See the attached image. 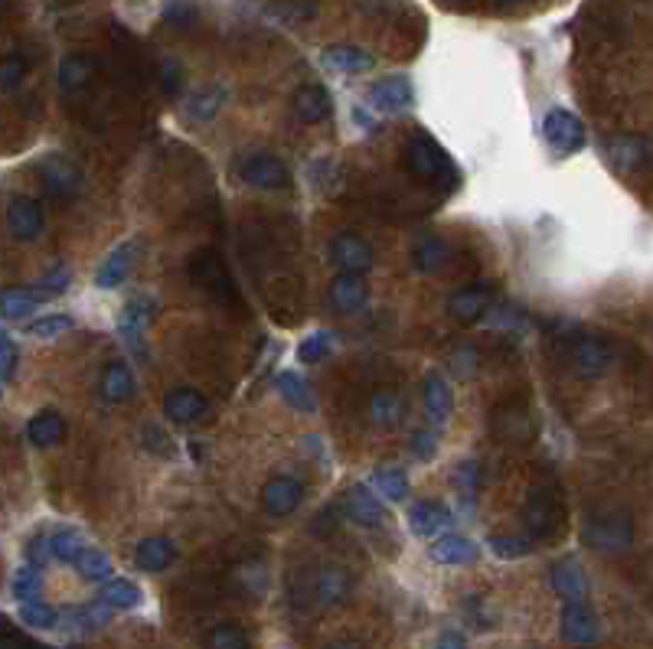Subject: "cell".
Instances as JSON below:
<instances>
[{
	"label": "cell",
	"mask_w": 653,
	"mask_h": 649,
	"mask_svg": "<svg viewBox=\"0 0 653 649\" xmlns=\"http://www.w3.org/2000/svg\"><path fill=\"white\" fill-rule=\"evenodd\" d=\"M17 363H20L17 346H14V340H10V336H7V340L0 343V376H4V379H14Z\"/></svg>",
	"instance_id": "55"
},
{
	"label": "cell",
	"mask_w": 653,
	"mask_h": 649,
	"mask_svg": "<svg viewBox=\"0 0 653 649\" xmlns=\"http://www.w3.org/2000/svg\"><path fill=\"white\" fill-rule=\"evenodd\" d=\"M95 69H98V62H95V56H89V53H69V56H63V62H59V72H56L59 92H63V95L82 92L85 85L92 82Z\"/></svg>",
	"instance_id": "22"
},
{
	"label": "cell",
	"mask_w": 653,
	"mask_h": 649,
	"mask_svg": "<svg viewBox=\"0 0 653 649\" xmlns=\"http://www.w3.org/2000/svg\"><path fill=\"white\" fill-rule=\"evenodd\" d=\"M69 281H72V271L69 268H53L49 274H43L40 281H36L33 287H27V291L33 294V301L40 304V301H46V297H59V294H66L69 291Z\"/></svg>",
	"instance_id": "42"
},
{
	"label": "cell",
	"mask_w": 653,
	"mask_h": 649,
	"mask_svg": "<svg viewBox=\"0 0 653 649\" xmlns=\"http://www.w3.org/2000/svg\"><path fill=\"white\" fill-rule=\"evenodd\" d=\"M490 552L503 561H513V558H523L533 552V542L520 539V535H494V539H490Z\"/></svg>",
	"instance_id": "49"
},
{
	"label": "cell",
	"mask_w": 653,
	"mask_h": 649,
	"mask_svg": "<svg viewBox=\"0 0 653 649\" xmlns=\"http://www.w3.org/2000/svg\"><path fill=\"white\" fill-rule=\"evenodd\" d=\"M369 98L379 111H405L415 102V92H412V82L405 76H389V79H379L373 89H369Z\"/></svg>",
	"instance_id": "26"
},
{
	"label": "cell",
	"mask_w": 653,
	"mask_h": 649,
	"mask_svg": "<svg viewBox=\"0 0 653 649\" xmlns=\"http://www.w3.org/2000/svg\"><path fill=\"white\" fill-rule=\"evenodd\" d=\"M131 395H134L131 369L121 363V359L108 363L105 366V376H102V398H105V402H112V405H121V402H128Z\"/></svg>",
	"instance_id": "34"
},
{
	"label": "cell",
	"mask_w": 653,
	"mask_h": 649,
	"mask_svg": "<svg viewBox=\"0 0 653 649\" xmlns=\"http://www.w3.org/2000/svg\"><path fill=\"white\" fill-rule=\"evenodd\" d=\"M458 483H461L464 496L477 493V464H474V460H464V464L458 467Z\"/></svg>",
	"instance_id": "56"
},
{
	"label": "cell",
	"mask_w": 653,
	"mask_h": 649,
	"mask_svg": "<svg viewBox=\"0 0 653 649\" xmlns=\"http://www.w3.org/2000/svg\"><path fill=\"white\" fill-rule=\"evenodd\" d=\"M294 105V115H298L304 124H320L330 118V111H334V102H330V92L324 85H301L298 92L291 98Z\"/></svg>",
	"instance_id": "24"
},
{
	"label": "cell",
	"mask_w": 653,
	"mask_h": 649,
	"mask_svg": "<svg viewBox=\"0 0 653 649\" xmlns=\"http://www.w3.org/2000/svg\"><path fill=\"white\" fill-rule=\"evenodd\" d=\"M542 137H546V144L559 157H569V154H578L585 147V124L578 121L572 111L552 108L549 115L542 118Z\"/></svg>",
	"instance_id": "4"
},
{
	"label": "cell",
	"mask_w": 653,
	"mask_h": 649,
	"mask_svg": "<svg viewBox=\"0 0 653 649\" xmlns=\"http://www.w3.org/2000/svg\"><path fill=\"white\" fill-rule=\"evenodd\" d=\"M330 349H334V333L320 330V333H314V336H307V340L298 346V359H301L304 366L324 363V359L330 356Z\"/></svg>",
	"instance_id": "48"
},
{
	"label": "cell",
	"mask_w": 653,
	"mask_h": 649,
	"mask_svg": "<svg viewBox=\"0 0 653 649\" xmlns=\"http://www.w3.org/2000/svg\"><path fill=\"white\" fill-rule=\"evenodd\" d=\"M20 620L30 630H53L59 627V610L49 607L46 601H30V604H20Z\"/></svg>",
	"instance_id": "46"
},
{
	"label": "cell",
	"mask_w": 653,
	"mask_h": 649,
	"mask_svg": "<svg viewBox=\"0 0 653 649\" xmlns=\"http://www.w3.org/2000/svg\"><path fill=\"white\" fill-rule=\"evenodd\" d=\"M405 167H409V173H412L415 180L431 183V180L445 177L451 164H448V154L441 151L435 137H428L425 131H418L409 141V147H405Z\"/></svg>",
	"instance_id": "3"
},
{
	"label": "cell",
	"mask_w": 653,
	"mask_h": 649,
	"mask_svg": "<svg viewBox=\"0 0 653 649\" xmlns=\"http://www.w3.org/2000/svg\"><path fill=\"white\" fill-rule=\"evenodd\" d=\"M608 160H611V167L621 173H634L640 167H647V160H650L647 137H637V134L614 137V141H608Z\"/></svg>",
	"instance_id": "16"
},
{
	"label": "cell",
	"mask_w": 653,
	"mask_h": 649,
	"mask_svg": "<svg viewBox=\"0 0 653 649\" xmlns=\"http://www.w3.org/2000/svg\"><path fill=\"white\" fill-rule=\"evenodd\" d=\"M4 340H7V333H4V330H0V343H4Z\"/></svg>",
	"instance_id": "62"
},
{
	"label": "cell",
	"mask_w": 653,
	"mask_h": 649,
	"mask_svg": "<svg viewBox=\"0 0 653 649\" xmlns=\"http://www.w3.org/2000/svg\"><path fill=\"white\" fill-rule=\"evenodd\" d=\"M0 649H40V646L23 640L20 633H0Z\"/></svg>",
	"instance_id": "57"
},
{
	"label": "cell",
	"mask_w": 653,
	"mask_h": 649,
	"mask_svg": "<svg viewBox=\"0 0 653 649\" xmlns=\"http://www.w3.org/2000/svg\"><path fill=\"white\" fill-rule=\"evenodd\" d=\"M412 451L418 460H431L438 451V434L435 431H415L412 434Z\"/></svg>",
	"instance_id": "52"
},
{
	"label": "cell",
	"mask_w": 653,
	"mask_h": 649,
	"mask_svg": "<svg viewBox=\"0 0 653 649\" xmlns=\"http://www.w3.org/2000/svg\"><path fill=\"white\" fill-rule=\"evenodd\" d=\"M157 317V301L154 297H147V294H138V297H131V301L121 307V317H118V333L125 336V343L128 349L138 359H144V333L147 327H151V320Z\"/></svg>",
	"instance_id": "5"
},
{
	"label": "cell",
	"mask_w": 653,
	"mask_h": 649,
	"mask_svg": "<svg viewBox=\"0 0 653 649\" xmlns=\"http://www.w3.org/2000/svg\"><path fill=\"white\" fill-rule=\"evenodd\" d=\"M190 278L203 287L206 294H213L216 301L236 304V284L229 278V268L223 265V258L213 248H200L190 258Z\"/></svg>",
	"instance_id": "2"
},
{
	"label": "cell",
	"mask_w": 653,
	"mask_h": 649,
	"mask_svg": "<svg viewBox=\"0 0 653 649\" xmlns=\"http://www.w3.org/2000/svg\"><path fill=\"white\" fill-rule=\"evenodd\" d=\"M448 258H451V245L445 239H438V235H425L412 248V265L422 274H438L448 265Z\"/></svg>",
	"instance_id": "30"
},
{
	"label": "cell",
	"mask_w": 653,
	"mask_h": 649,
	"mask_svg": "<svg viewBox=\"0 0 653 649\" xmlns=\"http://www.w3.org/2000/svg\"><path fill=\"white\" fill-rule=\"evenodd\" d=\"M431 558L438 565H474L477 561V545L464 535H441V539L431 545Z\"/></svg>",
	"instance_id": "32"
},
{
	"label": "cell",
	"mask_w": 653,
	"mask_h": 649,
	"mask_svg": "<svg viewBox=\"0 0 653 649\" xmlns=\"http://www.w3.org/2000/svg\"><path fill=\"white\" fill-rule=\"evenodd\" d=\"M422 398H425V411L428 418L435 424H445L448 415H451V385L445 376H438V372H428L425 376V385H422Z\"/></svg>",
	"instance_id": "31"
},
{
	"label": "cell",
	"mask_w": 653,
	"mask_h": 649,
	"mask_svg": "<svg viewBox=\"0 0 653 649\" xmlns=\"http://www.w3.org/2000/svg\"><path fill=\"white\" fill-rule=\"evenodd\" d=\"M301 499H304V486L294 477H271L262 486V506H265V513L275 519L291 516L294 509L301 506Z\"/></svg>",
	"instance_id": "12"
},
{
	"label": "cell",
	"mask_w": 653,
	"mask_h": 649,
	"mask_svg": "<svg viewBox=\"0 0 653 649\" xmlns=\"http://www.w3.org/2000/svg\"><path fill=\"white\" fill-rule=\"evenodd\" d=\"M30 76V59L20 56V53H10L0 59V95H10L17 92L23 82Z\"/></svg>",
	"instance_id": "39"
},
{
	"label": "cell",
	"mask_w": 653,
	"mask_h": 649,
	"mask_svg": "<svg viewBox=\"0 0 653 649\" xmlns=\"http://www.w3.org/2000/svg\"><path fill=\"white\" fill-rule=\"evenodd\" d=\"M585 542L595 548V552H608V555H621L634 545V519L627 513H595L585 519Z\"/></svg>",
	"instance_id": "1"
},
{
	"label": "cell",
	"mask_w": 653,
	"mask_h": 649,
	"mask_svg": "<svg viewBox=\"0 0 653 649\" xmlns=\"http://www.w3.org/2000/svg\"><path fill=\"white\" fill-rule=\"evenodd\" d=\"M353 118H356V124H360V128H366V131H373V128H376V118H373V115H366V111H363L360 105L353 108Z\"/></svg>",
	"instance_id": "58"
},
{
	"label": "cell",
	"mask_w": 653,
	"mask_h": 649,
	"mask_svg": "<svg viewBox=\"0 0 653 649\" xmlns=\"http://www.w3.org/2000/svg\"><path fill=\"white\" fill-rule=\"evenodd\" d=\"M500 4H520V0H500Z\"/></svg>",
	"instance_id": "61"
},
{
	"label": "cell",
	"mask_w": 653,
	"mask_h": 649,
	"mask_svg": "<svg viewBox=\"0 0 653 649\" xmlns=\"http://www.w3.org/2000/svg\"><path fill=\"white\" fill-rule=\"evenodd\" d=\"M196 20H200V10H196V4H190V0H170L164 7V23H170V27H177V30L193 27Z\"/></svg>",
	"instance_id": "50"
},
{
	"label": "cell",
	"mask_w": 653,
	"mask_h": 649,
	"mask_svg": "<svg viewBox=\"0 0 653 649\" xmlns=\"http://www.w3.org/2000/svg\"><path fill=\"white\" fill-rule=\"evenodd\" d=\"M85 548H89V542L76 529H59L56 535H49V558L63 561V565H76V558Z\"/></svg>",
	"instance_id": "38"
},
{
	"label": "cell",
	"mask_w": 653,
	"mask_h": 649,
	"mask_svg": "<svg viewBox=\"0 0 653 649\" xmlns=\"http://www.w3.org/2000/svg\"><path fill=\"white\" fill-rule=\"evenodd\" d=\"M72 327H76L72 314H46V317H36L27 327V333L36 336V340H56V336L69 333Z\"/></svg>",
	"instance_id": "45"
},
{
	"label": "cell",
	"mask_w": 653,
	"mask_h": 649,
	"mask_svg": "<svg viewBox=\"0 0 653 649\" xmlns=\"http://www.w3.org/2000/svg\"><path fill=\"white\" fill-rule=\"evenodd\" d=\"M223 102H226V89L216 85V89H203L200 95H193L187 111L196 121H213L219 115V108H223Z\"/></svg>",
	"instance_id": "44"
},
{
	"label": "cell",
	"mask_w": 653,
	"mask_h": 649,
	"mask_svg": "<svg viewBox=\"0 0 653 649\" xmlns=\"http://www.w3.org/2000/svg\"><path fill=\"white\" fill-rule=\"evenodd\" d=\"M320 649H363V643H356V640H334V643H327V646H320Z\"/></svg>",
	"instance_id": "60"
},
{
	"label": "cell",
	"mask_w": 653,
	"mask_h": 649,
	"mask_svg": "<svg viewBox=\"0 0 653 649\" xmlns=\"http://www.w3.org/2000/svg\"><path fill=\"white\" fill-rule=\"evenodd\" d=\"M63 438H66V421L53 408L36 411L27 424V441L33 447H40V451H49V447H56Z\"/></svg>",
	"instance_id": "27"
},
{
	"label": "cell",
	"mask_w": 653,
	"mask_h": 649,
	"mask_svg": "<svg viewBox=\"0 0 653 649\" xmlns=\"http://www.w3.org/2000/svg\"><path fill=\"white\" fill-rule=\"evenodd\" d=\"M138 252H141V242H125V245H118L115 252H108V258L95 271V284L102 287V291H112V287L125 284Z\"/></svg>",
	"instance_id": "15"
},
{
	"label": "cell",
	"mask_w": 653,
	"mask_h": 649,
	"mask_svg": "<svg viewBox=\"0 0 653 649\" xmlns=\"http://www.w3.org/2000/svg\"><path fill=\"white\" fill-rule=\"evenodd\" d=\"M278 395L285 398V402L294 408V411H304V415H311V411L317 408V395H314V389H311V382H307L301 372H291V369H285L278 376Z\"/></svg>",
	"instance_id": "29"
},
{
	"label": "cell",
	"mask_w": 653,
	"mask_h": 649,
	"mask_svg": "<svg viewBox=\"0 0 653 649\" xmlns=\"http://www.w3.org/2000/svg\"><path fill=\"white\" fill-rule=\"evenodd\" d=\"M46 561H49V535H36V539H30V545H27V565L43 571Z\"/></svg>",
	"instance_id": "54"
},
{
	"label": "cell",
	"mask_w": 653,
	"mask_h": 649,
	"mask_svg": "<svg viewBox=\"0 0 653 649\" xmlns=\"http://www.w3.org/2000/svg\"><path fill=\"white\" fill-rule=\"evenodd\" d=\"M206 649H249V636L236 623H219V627L209 630Z\"/></svg>",
	"instance_id": "47"
},
{
	"label": "cell",
	"mask_w": 653,
	"mask_h": 649,
	"mask_svg": "<svg viewBox=\"0 0 653 649\" xmlns=\"http://www.w3.org/2000/svg\"><path fill=\"white\" fill-rule=\"evenodd\" d=\"M435 649H467V643L461 640V636H441V643Z\"/></svg>",
	"instance_id": "59"
},
{
	"label": "cell",
	"mask_w": 653,
	"mask_h": 649,
	"mask_svg": "<svg viewBox=\"0 0 653 649\" xmlns=\"http://www.w3.org/2000/svg\"><path fill=\"white\" fill-rule=\"evenodd\" d=\"M36 314V301L27 287H0V317L27 320Z\"/></svg>",
	"instance_id": "37"
},
{
	"label": "cell",
	"mask_w": 653,
	"mask_h": 649,
	"mask_svg": "<svg viewBox=\"0 0 653 649\" xmlns=\"http://www.w3.org/2000/svg\"><path fill=\"white\" fill-rule=\"evenodd\" d=\"M369 418L383 431L396 428L402 421V395L396 389H376L369 395Z\"/></svg>",
	"instance_id": "33"
},
{
	"label": "cell",
	"mask_w": 653,
	"mask_h": 649,
	"mask_svg": "<svg viewBox=\"0 0 653 649\" xmlns=\"http://www.w3.org/2000/svg\"><path fill=\"white\" fill-rule=\"evenodd\" d=\"M552 588H556L559 597H565L569 604H585L588 597V581H585V571L578 565L575 558H562L552 565Z\"/></svg>",
	"instance_id": "19"
},
{
	"label": "cell",
	"mask_w": 653,
	"mask_h": 649,
	"mask_svg": "<svg viewBox=\"0 0 653 649\" xmlns=\"http://www.w3.org/2000/svg\"><path fill=\"white\" fill-rule=\"evenodd\" d=\"M330 261H334L343 274H366L373 268V248H369L360 235L343 232L330 242Z\"/></svg>",
	"instance_id": "10"
},
{
	"label": "cell",
	"mask_w": 653,
	"mask_h": 649,
	"mask_svg": "<svg viewBox=\"0 0 653 649\" xmlns=\"http://www.w3.org/2000/svg\"><path fill=\"white\" fill-rule=\"evenodd\" d=\"M43 226H46V216H43V206L36 203V199H30V196L10 199V206H7V229H10L14 239H20V242L40 239Z\"/></svg>",
	"instance_id": "8"
},
{
	"label": "cell",
	"mask_w": 653,
	"mask_h": 649,
	"mask_svg": "<svg viewBox=\"0 0 653 649\" xmlns=\"http://www.w3.org/2000/svg\"><path fill=\"white\" fill-rule=\"evenodd\" d=\"M578 649H582V646H578Z\"/></svg>",
	"instance_id": "63"
},
{
	"label": "cell",
	"mask_w": 653,
	"mask_h": 649,
	"mask_svg": "<svg viewBox=\"0 0 653 649\" xmlns=\"http://www.w3.org/2000/svg\"><path fill=\"white\" fill-rule=\"evenodd\" d=\"M490 304H494V291H490L487 284H471V287H461V291L451 294L448 310H451L454 320L477 323L490 310Z\"/></svg>",
	"instance_id": "14"
},
{
	"label": "cell",
	"mask_w": 653,
	"mask_h": 649,
	"mask_svg": "<svg viewBox=\"0 0 653 649\" xmlns=\"http://www.w3.org/2000/svg\"><path fill=\"white\" fill-rule=\"evenodd\" d=\"M451 369L458 372V376H474L477 372V353L471 346H464V349H458V353H451Z\"/></svg>",
	"instance_id": "53"
},
{
	"label": "cell",
	"mask_w": 653,
	"mask_h": 649,
	"mask_svg": "<svg viewBox=\"0 0 653 649\" xmlns=\"http://www.w3.org/2000/svg\"><path fill=\"white\" fill-rule=\"evenodd\" d=\"M144 601V594L141 588L134 581L128 578H112V581H105V588H102V604L108 610H134V607H141Z\"/></svg>",
	"instance_id": "35"
},
{
	"label": "cell",
	"mask_w": 653,
	"mask_h": 649,
	"mask_svg": "<svg viewBox=\"0 0 653 649\" xmlns=\"http://www.w3.org/2000/svg\"><path fill=\"white\" fill-rule=\"evenodd\" d=\"M311 591H314V601L320 607H334V604L347 601V597H350L353 578H350V571L343 568V565H320L314 571Z\"/></svg>",
	"instance_id": "11"
},
{
	"label": "cell",
	"mask_w": 653,
	"mask_h": 649,
	"mask_svg": "<svg viewBox=\"0 0 653 649\" xmlns=\"http://www.w3.org/2000/svg\"><path fill=\"white\" fill-rule=\"evenodd\" d=\"M324 66L330 72H340V76H360L376 66V59L366 53L363 46H350V43H334L324 49Z\"/></svg>",
	"instance_id": "21"
},
{
	"label": "cell",
	"mask_w": 653,
	"mask_h": 649,
	"mask_svg": "<svg viewBox=\"0 0 653 649\" xmlns=\"http://www.w3.org/2000/svg\"><path fill=\"white\" fill-rule=\"evenodd\" d=\"M614 366V349L605 340L585 336L572 343V372L578 379H601Z\"/></svg>",
	"instance_id": "6"
},
{
	"label": "cell",
	"mask_w": 653,
	"mask_h": 649,
	"mask_svg": "<svg viewBox=\"0 0 653 649\" xmlns=\"http://www.w3.org/2000/svg\"><path fill=\"white\" fill-rule=\"evenodd\" d=\"M409 526L418 539H431L451 526V509L441 503H415L409 509Z\"/></svg>",
	"instance_id": "28"
},
{
	"label": "cell",
	"mask_w": 653,
	"mask_h": 649,
	"mask_svg": "<svg viewBox=\"0 0 653 649\" xmlns=\"http://www.w3.org/2000/svg\"><path fill=\"white\" fill-rule=\"evenodd\" d=\"M14 597H17L20 604L43 601V574H40V568L23 565V568L14 574Z\"/></svg>",
	"instance_id": "43"
},
{
	"label": "cell",
	"mask_w": 653,
	"mask_h": 649,
	"mask_svg": "<svg viewBox=\"0 0 653 649\" xmlns=\"http://www.w3.org/2000/svg\"><path fill=\"white\" fill-rule=\"evenodd\" d=\"M36 173H40V180L49 193H53L56 199H72L79 190H82V177H79V170L72 160L66 157H59V154H49L43 157L40 164H36Z\"/></svg>",
	"instance_id": "7"
},
{
	"label": "cell",
	"mask_w": 653,
	"mask_h": 649,
	"mask_svg": "<svg viewBox=\"0 0 653 649\" xmlns=\"http://www.w3.org/2000/svg\"><path fill=\"white\" fill-rule=\"evenodd\" d=\"M343 506H347V516L360 522V526H383L386 522L383 499H376L373 493H369V486H363V483H356L343 493Z\"/></svg>",
	"instance_id": "18"
},
{
	"label": "cell",
	"mask_w": 653,
	"mask_h": 649,
	"mask_svg": "<svg viewBox=\"0 0 653 649\" xmlns=\"http://www.w3.org/2000/svg\"><path fill=\"white\" fill-rule=\"evenodd\" d=\"M369 301V284L363 274H337L334 281H330V304H334L337 314H356V310H363Z\"/></svg>",
	"instance_id": "13"
},
{
	"label": "cell",
	"mask_w": 653,
	"mask_h": 649,
	"mask_svg": "<svg viewBox=\"0 0 653 649\" xmlns=\"http://www.w3.org/2000/svg\"><path fill=\"white\" fill-rule=\"evenodd\" d=\"M206 395L196 389H174L164 395V418L174 424H196L206 415Z\"/></svg>",
	"instance_id": "17"
},
{
	"label": "cell",
	"mask_w": 653,
	"mask_h": 649,
	"mask_svg": "<svg viewBox=\"0 0 653 649\" xmlns=\"http://www.w3.org/2000/svg\"><path fill=\"white\" fill-rule=\"evenodd\" d=\"M373 486L379 490V496L383 499H392V503H399V499L409 496V477H405L402 470H392V467H383V470H376L373 473Z\"/></svg>",
	"instance_id": "41"
},
{
	"label": "cell",
	"mask_w": 653,
	"mask_h": 649,
	"mask_svg": "<svg viewBox=\"0 0 653 649\" xmlns=\"http://www.w3.org/2000/svg\"><path fill=\"white\" fill-rule=\"evenodd\" d=\"M180 85H183V69L177 59H160V89L164 95H180Z\"/></svg>",
	"instance_id": "51"
},
{
	"label": "cell",
	"mask_w": 653,
	"mask_h": 649,
	"mask_svg": "<svg viewBox=\"0 0 653 649\" xmlns=\"http://www.w3.org/2000/svg\"><path fill=\"white\" fill-rule=\"evenodd\" d=\"M239 177L255 190H281L288 186V167L271 154H252L239 164Z\"/></svg>",
	"instance_id": "9"
},
{
	"label": "cell",
	"mask_w": 653,
	"mask_h": 649,
	"mask_svg": "<svg viewBox=\"0 0 653 649\" xmlns=\"http://www.w3.org/2000/svg\"><path fill=\"white\" fill-rule=\"evenodd\" d=\"M112 610L105 604H85V607H72L69 614H59V623H66L69 630H79V633H92L98 627H105Z\"/></svg>",
	"instance_id": "36"
},
{
	"label": "cell",
	"mask_w": 653,
	"mask_h": 649,
	"mask_svg": "<svg viewBox=\"0 0 653 649\" xmlns=\"http://www.w3.org/2000/svg\"><path fill=\"white\" fill-rule=\"evenodd\" d=\"M76 571L89 581H108L112 578V555L102 552V548H85L76 558Z\"/></svg>",
	"instance_id": "40"
},
{
	"label": "cell",
	"mask_w": 653,
	"mask_h": 649,
	"mask_svg": "<svg viewBox=\"0 0 653 649\" xmlns=\"http://www.w3.org/2000/svg\"><path fill=\"white\" fill-rule=\"evenodd\" d=\"M523 522H526V529L533 532V539H552V522H559V513H556V503H552L549 490L529 493V503L523 509Z\"/></svg>",
	"instance_id": "23"
},
{
	"label": "cell",
	"mask_w": 653,
	"mask_h": 649,
	"mask_svg": "<svg viewBox=\"0 0 653 649\" xmlns=\"http://www.w3.org/2000/svg\"><path fill=\"white\" fill-rule=\"evenodd\" d=\"M562 636L569 640L572 646H591L598 643L601 627H598V617L591 614L585 604H569L562 614Z\"/></svg>",
	"instance_id": "20"
},
{
	"label": "cell",
	"mask_w": 653,
	"mask_h": 649,
	"mask_svg": "<svg viewBox=\"0 0 653 649\" xmlns=\"http://www.w3.org/2000/svg\"><path fill=\"white\" fill-rule=\"evenodd\" d=\"M134 561L144 571H167L177 561V545L167 539V535H147V539L138 542L134 548Z\"/></svg>",
	"instance_id": "25"
}]
</instances>
